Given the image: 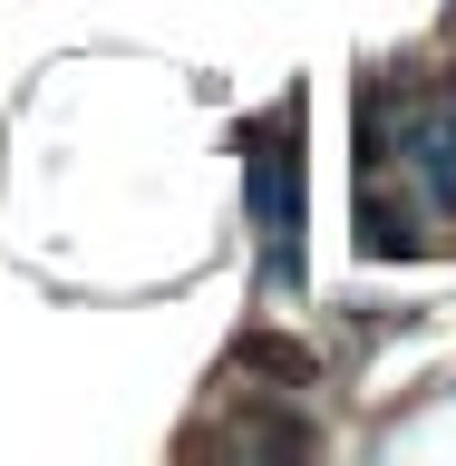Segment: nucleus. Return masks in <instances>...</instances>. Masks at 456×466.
Instances as JSON below:
<instances>
[{"mask_svg": "<svg viewBox=\"0 0 456 466\" xmlns=\"http://www.w3.org/2000/svg\"><path fill=\"white\" fill-rule=\"evenodd\" d=\"M291 127H301V107H272L262 127H243V185H253V214L272 233V272H291V233H301V156H291Z\"/></svg>", "mask_w": 456, "mask_h": 466, "instance_id": "nucleus-1", "label": "nucleus"}, {"mask_svg": "<svg viewBox=\"0 0 456 466\" xmlns=\"http://www.w3.org/2000/svg\"><path fill=\"white\" fill-rule=\"evenodd\" d=\"M243 370H272V379H311V350H291V340H272V330H253V340H243Z\"/></svg>", "mask_w": 456, "mask_h": 466, "instance_id": "nucleus-2", "label": "nucleus"}]
</instances>
